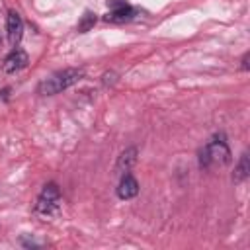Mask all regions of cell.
Segmentation results:
<instances>
[{"label": "cell", "instance_id": "7a4b0ae2", "mask_svg": "<svg viewBox=\"0 0 250 250\" xmlns=\"http://www.w3.org/2000/svg\"><path fill=\"white\" fill-rule=\"evenodd\" d=\"M84 76V70L80 68H64V70H57L53 72L49 78H45L41 84H39V94L43 96H53V94H59L62 90H66L68 86L76 84L80 78Z\"/></svg>", "mask_w": 250, "mask_h": 250}, {"label": "cell", "instance_id": "5b68a950", "mask_svg": "<svg viewBox=\"0 0 250 250\" xmlns=\"http://www.w3.org/2000/svg\"><path fill=\"white\" fill-rule=\"evenodd\" d=\"M6 33H8V41L12 47H18L21 35H23V20L20 18L18 12H10L6 18Z\"/></svg>", "mask_w": 250, "mask_h": 250}, {"label": "cell", "instance_id": "8fae6325", "mask_svg": "<svg viewBox=\"0 0 250 250\" xmlns=\"http://www.w3.org/2000/svg\"><path fill=\"white\" fill-rule=\"evenodd\" d=\"M242 68H244V70H248V53L242 57Z\"/></svg>", "mask_w": 250, "mask_h": 250}, {"label": "cell", "instance_id": "6da1fadb", "mask_svg": "<svg viewBox=\"0 0 250 250\" xmlns=\"http://www.w3.org/2000/svg\"><path fill=\"white\" fill-rule=\"evenodd\" d=\"M230 162V148L225 141V135L213 137L201 150H199V166L201 168H213V166H225Z\"/></svg>", "mask_w": 250, "mask_h": 250}, {"label": "cell", "instance_id": "ba28073f", "mask_svg": "<svg viewBox=\"0 0 250 250\" xmlns=\"http://www.w3.org/2000/svg\"><path fill=\"white\" fill-rule=\"evenodd\" d=\"M135 16H137V10L131 8L129 4H123V6H119V8L109 10L107 16H105V20H107V21H113V23H123V21H131Z\"/></svg>", "mask_w": 250, "mask_h": 250}, {"label": "cell", "instance_id": "3957f363", "mask_svg": "<svg viewBox=\"0 0 250 250\" xmlns=\"http://www.w3.org/2000/svg\"><path fill=\"white\" fill-rule=\"evenodd\" d=\"M59 209H61V189H59L57 184L51 182L39 193L37 203H35V213L45 217V219H49V217L59 215Z\"/></svg>", "mask_w": 250, "mask_h": 250}, {"label": "cell", "instance_id": "9c48e42d", "mask_svg": "<svg viewBox=\"0 0 250 250\" xmlns=\"http://www.w3.org/2000/svg\"><path fill=\"white\" fill-rule=\"evenodd\" d=\"M248 172H250V164H248V152H242V156H240V160H238V164H236V168H234L232 182H236V184H238V182L246 180Z\"/></svg>", "mask_w": 250, "mask_h": 250}, {"label": "cell", "instance_id": "277c9868", "mask_svg": "<svg viewBox=\"0 0 250 250\" xmlns=\"http://www.w3.org/2000/svg\"><path fill=\"white\" fill-rule=\"evenodd\" d=\"M27 62H29L27 53H25L23 49H20V47H14V49L8 53V57L4 59L2 68H4L6 74H16V72H20L21 68H25Z\"/></svg>", "mask_w": 250, "mask_h": 250}, {"label": "cell", "instance_id": "8992f818", "mask_svg": "<svg viewBox=\"0 0 250 250\" xmlns=\"http://www.w3.org/2000/svg\"><path fill=\"white\" fill-rule=\"evenodd\" d=\"M139 193V182L133 178V174H123L121 180H119V186H117V195L121 199H131Z\"/></svg>", "mask_w": 250, "mask_h": 250}, {"label": "cell", "instance_id": "52a82bcc", "mask_svg": "<svg viewBox=\"0 0 250 250\" xmlns=\"http://www.w3.org/2000/svg\"><path fill=\"white\" fill-rule=\"evenodd\" d=\"M135 162H137V148H135V146H129V148H125V150L119 154L117 164H115V172H117L119 176H123V174H127V172L133 168Z\"/></svg>", "mask_w": 250, "mask_h": 250}, {"label": "cell", "instance_id": "30bf717a", "mask_svg": "<svg viewBox=\"0 0 250 250\" xmlns=\"http://www.w3.org/2000/svg\"><path fill=\"white\" fill-rule=\"evenodd\" d=\"M96 23V14H92V12H86L84 16H82V21L78 23V31L80 33H86L92 25Z\"/></svg>", "mask_w": 250, "mask_h": 250}]
</instances>
